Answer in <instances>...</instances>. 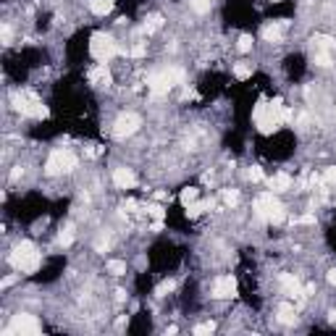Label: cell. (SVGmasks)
<instances>
[{"instance_id": "obj_29", "label": "cell", "mask_w": 336, "mask_h": 336, "mask_svg": "<svg viewBox=\"0 0 336 336\" xmlns=\"http://www.w3.org/2000/svg\"><path fill=\"white\" fill-rule=\"evenodd\" d=\"M213 329H215L213 323H200V326H195V334L197 336H205V334H213Z\"/></svg>"}, {"instance_id": "obj_10", "label": "cell", "mask_w": 336, "mask_h": 336, "mask_svg": "<svg viewBox=\"0 0 336 336\" xmlns=\"http://www.w3.org/2000/svg\"><path fill=\"white\" fill-rule=\"evenodd\" d=\"M234 292H237V279H234V276H218L215 284H213V297L215 299H229V297H234Z\"/></svg>"}, {"instance_id": "obj_36", "label": "cell", "mask_w": 336, "mask_h": 336, "mask_svg": "<svg viewBox=\"0 0 336 336\" xmlns=\"http://www.w3.org/2000/svg\"><path fill=\"white\" fill-rule=\"evenodd\" d=\"M331 323H336V310H334V313H331Z\"/></svg>"}, {"instance_id": "obj_32", "label": "cell", "mask_w": 336, "mask_h": 336, "mask_svg": "<svg viewBox=\"0 0 336 336\" xmlns=\"http://www.w3.org/2000/svg\"><path fill=\"white\" fill-rule=\"evenodd\" d=\"M131 55H134V58H142V55H145V47H142V45L131 47Z\"/></svg>"}, {"instance_id": "obj_20", "label": "cell", "mask_w": 336, "mask_h": 336, "mask_svg": "<svg viewBox=\"0 0 336 336\" xmlns=\"http://www.w3.org/2000/svg\"><path fill=\"white\" fill-rule=\"evenodd\" d=\"M189 5H192V11H197V13H208L213 0H189Z\"/></svg>"}, {"instance_id": "obj_14", "label": "cell", "mask_w": 336, "mask_h": 336, "mask_svg": "<svg viewBox=\"0 0 336 336\" xmlns=\"http://www.w3.org/2000/svg\"><path fill=\"white\" fill-rule=\"evenodd\" d=\"M268 187H271L273 192H287L292 187V176L289 173H276L268 179Z\"/></svg>"}, {"instance_id": "obj_1", "label": "cell", "mask_w": 336, "mask_h": 336, "mask_svg": "<svg viewBox=\"0 0 336 336\" xmlns=\"http://www.w3.org/2000/svg\"><path fill=\"white\" fill-rule=\"evenodd\" d=\"M284 103L281 100H273V103H257L255 111H252V121L257 124V129L263 134H271L276 131L279 126L284 124Z\"/></svg>"}, {"instance_id": "obj_22", "label": "cell", "mask_w": 336, "mask_h": 336, "mask_svg": "<svg viewBox=\"0 0 336 336\" xmlns=\"http://www.w3.org/2000/svg\"><path fill=\"white\" fill-rule=\"evenodd\" d=\"M315 63L318 66H331V50H315Z\"/></svg>"}, {"instance_id": "obj_2", "label": "cell", "mask_w": 336, "mask_h": 336, "mask_svg": "<svg viewBox=\"0 0 336 336\" xmlns=\"http://www.w3.org/2000/svg\"><path fill=\"white\" fill-rule=\"evenodd\" d=\"M40 263H42V257H40V252L32 242H21V245H16L13 252H11V265L21 273H35L40 268Z\"/></svg>"}, {"instance_id": "obj_5", "label": "cell", "mask_w": 336, "mask_h": 336, "mask_svg": "<svg viewBox=\"0 0 336 336\" xmlns=\"http://www.w3.org/2000/svg\"><path fill=\"white\" fill-rule=\"evenodd\" d=\"M181 79H184L181 69H163V71H155L153 77L147 79V89L153 92L155 97H163V95H168V89H171L173 84H179Z\"/></svg>"}, {"instance_id": "obj_18", "label": "cell", "mask_w": 336, "mask_h": 336, "mask_svg": "<svg viewBox=\"0 0 336 336\" xmlns=\"http://www.w3.org/2000/svg\"><path fill=\"white\" fill-rule=\"evenodd\" d=\"M210 205H213L210 200H205V203H197V200H195V203H189V205H187V218H197V215L203 213V210H208Z\"/></svg>"}, {"instance_id": "obj_28", "label": "cell", "mask_w": 336, "mask_h": 336, "mask_svg": "<svg viewBox=\"0 0 336 336\" xmlns=\"http://www.w3.org/2000/svg\"><path fill=\"white\" fill-rule=\"evenodd\" d=\"M239 50H242V53H247V50H252V37L250 35H242L239 37V45H237Z\"/></svg>"}, {"instance_id": "obj_30", "label": "cell", "mask_w": 336, "mask_h": 336, "mask_svg": "<svg viewBox=\"0 0 336 336\" xmlns=\"http://www.w3.org/2000/svg\"><path fill=\"white\" fill-rule=\"evenodd\" d=\"M247 176H250L252 181H263V168H260V166H252Z\"/></svg>"}, {"instance_id": "obj_31", "label": "cell", "mask_w": 336, "mask_h": 336, "mask_svg": "<svg viewBox=\"0 0 336 336\" xmlns=\"http://www.w3.org/2000/svg\"><path fill=\"white\" fill-rule=\"evenodd\" d=\"M326 181L336 184V168H329V171H326Z\"/></svg>"}, {"instance_id": "obj_13", "label": "cell", "mask_w": 336, "mask_h": 336, "mask_svg": "<svg viewBox=\"0 0 336 336\" xmlns=\"http://www.w3.org/2000/svg\"><path fill=\"white\" fill-rule=\"evenodd\" d=\"M89 82L97 84V87H108V84H111V71L105 69V63H100L89 71Z\"/></svg>"}, {"instance_id": "obj_34", "label": "cell", "mask_w": 336, "mask_h": 336, "mask_svg": "<svg viewBox=\"0 0 336 336\" xmlns=\"http://www.w3.org/2000/svg\"><path fill=\"white\" fill-rule=\"evenodd\" d=\"M116 299L124 302V299H126V292H124V289H119V292H116Z\"/></svg>"}, {"instance_id": "obj_4", "label": "cell", "mask_w": 336, "mask_h": 336, "mask_svg": "<svg viewBox=\"0 0 336 336\" xmlns=\"http://www.w3.org/2000/svg\"><path fill=\"white\" fill-rule=\"evenodd\" d=\"M13 108L19 113L29 116V119H45V116H47V108L42 105L40 95H37V92H32V89L16 92V95H13Z\"/></svg>"}, {"instance_id": "obj_7", "label": "cell", "mask_w": 336, "mask_h": 336, "mask_svg": "<svg viewBox=\"0 0 336 336\" xmlns=\"http://www.w3.org/2000/svg\"><path fill=\"white\" fill-rule=\"evenodd\" d=\"M89 53L97 58V61H108V58H113L119 53V45H116V40L111 35H103V32H97L95 37L89 42Z\"/></svg>"}, {"instance_id": "obj_25", "label": "cell", "mask_w": 336, "mask_h": 336, "mask_svg": "<svg viewBox=\"0 0 336 336\" xmlns=\"http://www.w3.org/2000/svg\"><path fill=\"white\" fill-rule=\"evenodd\" d=\"M250 74H252L250 66H245V63H237V66H234V77H237V79H247Z\"/></svg>"}, {"instance_id": "obj_17", "label": "cell", "mask_w": 336, "mask_h": 336, "mask_svg": "<svg viewBox=\"0 0 336 336\" xmlns=\"http://www.w3.org/2000/svg\"><path fill=\"white\" fill-rule=\"evenodd\" d=\"M263 37H265L268 42H281V37H284L281 24H268V27L263 29Z\"/></svg>"}, {"instance_id": "obj_23", "label": "cell", "mask_w": 336, "mask_h": 336, "mask_svg": "<svg viewBox=\"0 0 336 336\" xmlns=\"http://www.w3.org/2000/svg\"><path fill=\"white\" fill-rule=\"evenodd\" d=\"M195 200H197V189H195V187H187V189L181 192V203H184V208H187L189 203H195Z\"/></svg>"}, {"instance_id": "obj_6", "label": "cell", "mask_w": 336, "mask_h": 336, "mask_svg": "<svg viewBox=\"0 0 336 336\" xmlns=\"http://www.w3.org/2000/svg\"><path fill=\"white\" fill-rule=\"evenodd\" d=\"M71 168H77V155L71 153V150H53L45 163V173L47 176H58V173H66L71 171Z\"/></svg>"}, {"instance_id": "obj_19", "label": "cell", "mask_w": 336, "mask_h": 336, "mask_svg": "<svg viewBox=\"0 0 336 336\" xmlns=\"http://www.w3.org/2000/svg\"><path fill=\"white\" fill-rule=\"evenodd\" d=\"M71 242H74V226L69 223L61 234H58V245H61V247H69Z\"/></svg>"}, {"instance_id": "obj_21", "label": "cell", "mask_w": 336, "mask_h": 336, "mask_svg": "<svg viewBox=\"0 0 336 336\" xmlns=\"http://www.w3.org/2000/svg\"><path fill=\"white\" fill-rule=\"evenodd\" d=\"M108 271H111L113 276H124L126 273V263H124V260H111V263H108Z\"/></svg>"}, {"instance_id": "obj_3", "label": "cell", "mask_w": 336, "mask_h": 336, "mask_svg": "<svg viewBox=\"0 0 336 336\" xmlns=\"http://www.w3.org/2000/svg\"><path fill=\"white\" fill-rule=\"evenodd\" d=\"M252 210H255V215L260 218V221H268V223H281L284 218H287V213H284V205L273 197V192L260 195V197L255 200V205H252Z\"/></svg>"}, {"instance_id": "obj_15", "label": "cell", "mask_w": 336, "mask_h": 336, "mask_svg": "<svg viewBox=\"0 0 336 336\" xmlns=\"http://www.w3.org/2000/svg\"><path fill=\"white\" fill-rule=\"evenodd\" d=\"M279 321L284 326H294V323H297V310L284 302V305H279Z\"/></svg>"}, {"instance_id": "obj_12", "label": "cell", "mask_w": 336, "mask_h": 336, "mask_svg": "<svg viewBox=\"0 0 336 336\" xmlns=\"http://www.w3.org/2000/svg\"><path fill=\"white\" fill-rule=\"evenodd\" d=\"M113 184L119 189H131L134 184H137V176H134V171L131 168H124V166H119L113 171Z\"/></svg>"}, {"instance_id": "obj_8", "label": "cell", "mask_w": 336, "mask_h": 336, "mask_svg": "<svg viewBox=\"0 0 336 336\" xmlns=\"http://www.w3.org/2000/svg\"><path fill=\"white\" fill-rule=\"evenodd\" d=\"M139 116L137 113H121L119 119H116V124H113V137L116 139H126V137H131L134 131L139 129Z\"/></svg>"}, {"instance_id": "obj_35", "label": "cell", "mask_w": 336, "mask_h": 336, "mask_svg": "<svg viewBox=\"0 0 336 336\" xmlns=\"http://www.w3.org/2000/svg\"><path fill=\"white\" fill-rule=\"evenodd\" d=\"M329 281H331L334 287H336V268H334V271H329Z\"/></svg>"}, {"instance_id": "obj_11", "label": "cell", "mask_w": 336, "mask_h": 336, "mask_svg": "<svg viewBox=\"0 0 336 336\" xmlns=\"http://www.w3.org/2000/svg\"><path fill=\"white\" fill-rule=\"evenodd\" d=\"M279 284H281V289L287 292L289 297L299 299V302L305 299V289H302V284H299L297 279H294L292 273H281V276H279Z\"/></svg>"}, {"instance_id": "obj_33", "label": "cell", "mask_w": 336, "mask_h": 336, "mask_svg": "<svg viewBox=\"0 0 336 336\" xmlns=\"http://www.w3.org/2000/svg\"><path fill=\"white\" fill-rule=\"evenodd\" d=\"M3 42H11V27L3 24Z\"/></svg>"}, {"instance_id": "obj_9", "label": "cell", "mask_w": 336, "mask_h": 336, "mask_svg": "<svg viewBox=\"0 0 336 336\" xmlns=\"http://www.w3.org/2000/svg\"><path fill=\"white\" fill-rule=\"evenodd\" d=\"M5 334H40V323L35 321V315H13L11 326L5 329Z\"/></svg>"}, {"instance_id": "obj_27", "label": "cell", "mask_w": 336, "mask_h": 336, "mask_svg": "<svg viewBox=\"0 0 336 336\" xmlns=\"http://www.w3.org/2000/svg\"><path fill=\"white\" fill-rule=\"evenodd\" d=\"M173 287H176V284H173V281H163V284H161V287H158V289H155V294H158V297H166V294H168V292H173Z\"/></svg>"}, {"instance_id": "obj_24", "label": "cell", "mask_w": 336, "mask_h": 336, "mask_svg": "<svg viewBox=\"0 0 336 336\" xmlns=\"http://www.w3.org/2000/svg\"><path fill=\"white\" fill-rule=\"evenodd\" d=\"M223 203L229 205V208H234V205L239 203V192H237V189H226V192H223Z\"/></svg>"}, {"instance_id": "obj_16", "label": "cell", "mask_w": 336, "mask_h": 336, "mask_svg": "<svg viewBox=\"0 0 336 336\" xmlns=\"http://www.w3.org/2000/svg\"><path fill=\"white\" fill-rule=\"evenodd\" d=\"M89 11L95 16H105L113 11V0H89Z\"/></svg>"}, {"instance_id": "obj_26", "label": "cell", "mask_w": 336, "mask_h": 336, "mask_svg": "<svg viewBox=\"0 0 336 336\" xmlns=\"http://www.w3.org/2000/svg\"><path fill=\"white\" fill-rule=\"evenodd\" d=\"M147 213H150V215H153V218H155V221H163V215H166V210H163V205H158V203H155V205H147Z\"/></svg>"}]
</instances>
